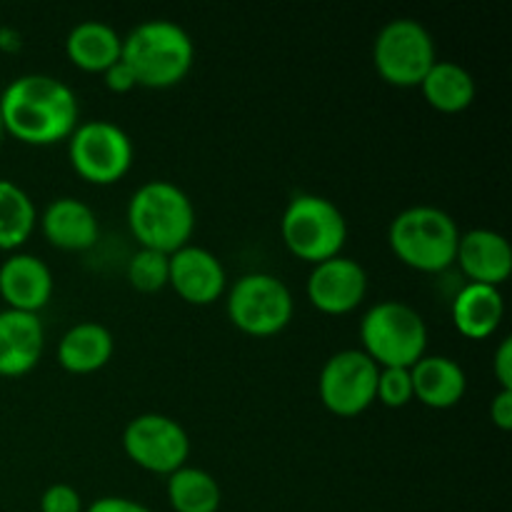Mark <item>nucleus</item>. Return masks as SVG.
Returning a JSON list of instances; mask_svg holds the SVG:
<instances>
[{"mask_svg":"<svg viewBox=\"0 0 512 512\" xmlns=\"http://www.w3.org/2000/svg\"><path fill=\"white\" fill-rule=\"evenodd\" d=\"M78 98L73 88L48 73H25L0 93L5 133L28 145H50L70 138L78 125Z\"/></svg>","mask_w":512,"mask_h":512,"instance_id":"1","label":"nucleus"},{"mask_svg":"<svg viewBox=\"0 0 512 512\" xmlns=\"http://www.w3.org/2000/svg\"><path fill=\"white\" fill-rule=\"evenodd\" d=\"M120 60L145 88H170L190 73L195 43L183 25L168 18L143 20L123 38Z\"/></svg>","mask_w":512,"mask_h":512,"instance_id":"2","label":"nucleus"},{"mask_svg":"<svg viewBox=\"0 0 512 512\" xmlns=\"http://www.w3.org/2000/svg\"><path fill=\"white\" fill-rule=\"evenodd\" d=\"M128 225L140 248L170 255L190 243L195 230L193 200L170 180H148L130 195Z\"/></svg>","mask_w":512,"mask_h":512,"instance_id":"3","label":"nucleus"},{"mask_svg":"<svg viewBox=\"0 0 512 512\" xmlns=\"http://www.w3.org/2000/svg\"><path fill=\"white\" fill-rule=\"evenodd\" d=\"M460 228L450 213L435 205H410L400 210L388 230L393 253L408 268L440 273L455 263Z\"/></svg>","mask_w":512,"mask_h":512,"instance_id":"4","label":"nucleus"},{"mask_svg":"<svg viewBox=\"0 0 512 512\" xmlns=\"http://www.w3.org/2000/svg\"><path fill=\"white\" fill-rule=\"evenodd\" d=\"M360 340L378 368H413L428 350V325L405 300H378L360 320Z\"/></svg>","mask_w":512,"mask_h":512,"instance_id":"5","label":"nucleus"},{"mask_svg":"<svg viewBox=\"0 0 512 512\" xmlns=\"http://www.w3.org/2000/svg\"><path fill=\"white\" fill-rule=\"evenodd\" d=\"M280 235L295 258L315 265L340 255L348 240V220L325 195L298 193L285 205Z\"/></svg>","mask_w":512,"mask_h":512,"instance_id":"6","label":"nucleus"},{"mask_svg":"<svg viewBox=\"0 0 512 512\" xmlns=\"http://www.w3.org/2000/svg\"><path fill=\"white\" fill-rule=\"evenodd\" d=\"M438 60L435 38L420 20L395 18L373 40V65L380 78L398 88H415Z\"/></svg>","mask_w":512,"mask_h":512,"instance_id":"7","label":"nucleus"},{"mask_svg":"<svg viewBox=\"0 0 512 512\" xmlns=\"http://www.w3.org/2000/svg\"><path fill=\"white\" fill-rule=\"evenodd\" d=\"M295 300L288 283L273 273H245L228 290V318L243 333L268 338L290 325Z\"/></svg>","mask_w":512,"mask_h":512,"instance_id":"8","label":"nucleus"},{"mask_svg":"<svg viewBox=\"0 0 512 512\" xmlns=\"http://www.w3.org/2000/svg\"><path fill=\"white\" fill-rule=\"evenodd\" d=\"M70 165L80 178L95 185H110L133 165V140L120 125L95 118L75 125L68 138Z\"/></svg>","mask_w":512,"mask_h":512,"instance_id":"9","label":"nucleus"},{"mask_svg":"<svg viewBox=\"0 0 512 512\" xmlns=\"http://www.w3.org/2000/svg\"><path fill=\"white\" fill-rule=\"evenodd\" d=\"M123 450L135 465L158 475H170L188 465V430L163 413L135 415L123 430Z\"/></svg>","mask_w":512,"mask_h":512,"instance_id":"10","label":"nucleus"},{"mask_svg":"<svg viewBox=\"0 0 512 512\" xmlns=\"http://www.w3.org/2000/svg\"><path fill=\"white\" fill-rule=\"evenodd\" d=\"M378 363L363 350H338L325 360L318 378V393L325 408L340 418H353L375 403Z\"/></svg>","mask_w":512,"mask_h":512,"instance_id":"11","label":"nucleus"},{"mask_svg":"<svg viewBox=\"0 0 512 512\" xmlns=\"http://www.w3.org/2000/svg\"><path fill=\"white\" fill-rule=\"evenodd\" d=\"M308 298L320 313L345 315L358 308L368 293V273L363 265L348 255L315 263L308 275Z\"/></svg>","mask_w":512,"mask_h":512,"instance_id":"12","label":"nucleus"},{"mask_svg":"<svg viewBox=\"0 0 512 512\" xmlns=\"http://www.w3.org/2000/svg\"><path fill=\"white\" fill-rule=\"evenodd\" d=\"M175 293L190 305H210L225 293L228 273L213 250L203 245H183L170 253V280Z\"/></svg>","mask_w":512,"mask_h":512,"instance_id":"13","label":"nucleus"},{"mask_svg":"<svg viewBox=\"0 0 512 512\" xmlns=\"http://www.w3.org/2000/svg\"><path fill=\"white\" fill-rule=\"evenodd\" d=\"M45 350V328L38 313L0 310V375L20 378L40 363Z\"/></svg>","mask_w":512,"mask_h":512,"instance_id":"14","label":"nucleus"},{"mask_svg":"<svg viewBox=\"0 0 512 512\" xmlns=\"http://www.w3.org/2000/svg\"><path fill=\"white\" fill-rule=\"evenodd\" d=\"M53 295V270L33 253H13L0 265V298L8 308L38 313Z\"/></svg>","mask_w":512,"mask_h":512,"instance_id":"15","label":"nucleus"},{"mask_svg":"<svg viewBox=\"0 0 512 512\" xmlns=\"http://www.w3.org/2000/svg\"><path fill=\"white\" fill-rule=\"evenodd\" d=\"M455 263H460L470 283L500 288L510 278L512 270V250L508 238L490 228H473L468 233H460Z\"/></svg>","mask_w":512,"mask_h":512,"instance_id":"16","label":"nucleus"},{"mask_svg":"<svg viewBox=\"0 0 512 512\" xmlns=\"http://www.w3.org/2000/svg\"><path fill=\"white\" fill-rule=\"evenodd\" d=\"M40 228H43L45 240L60 250H88L100 235L95 210L73 195H60L50 200L40 215Z\"/></svg>","mask_w":512,"mask_h":512,"instance_id":"17","label":"nucleus"},{"mask_svg":"<svg viewBox=\"0 0 512 512\" xmlns=\"http://www.w3.org/2000/svg\"><path fill=\"white\" fill-rule=\"evenodd\" d=\"M410 378H413V398L433 410L453 408L468 390V375L463 365L448 355L425 353L410 368Z\"/></svg>","mask_w":512,"mask_h":512,"instance_id":"18","label":"nucleus"},{"mask_svg":"<svg viewBox=\"0 0 512 512\" xmlns=\"http://www.w3.org/2000/svg\"><path fill=\"white\" fill-rule=\"evenodd\" d=\"M115 353V338L108 325L80 320L58 340V363L68 373L88 375L105 368Z\"/></svg>","mask_w":512,"mask_h":512,"instance_id":"19","label":"nucleus"},{"mask_svg":"<svg viewBox=\"0 0 512 512\" xmlns=\"http://www.w3.org/2000/svg\"><path fill=\"white\" fill-rule=\"evenodd\" d=\"M505 315V300L500 288L483 283H468L453 300V323L460 335L483 340L498 330Z\"/></svg>","mask_w":512,"mask_h":512,"instance_id":"20","label":"nucleus"},{"mask_svg":"<svg viewBox=\"0 0 512 512\" xmlns=\"http://www.w3.org/2000/svg\"><path fill=\"white\" fill-rule=\"evenodd\" d=\"M123 53V38L105 20H83L65 38V55L88 73H105Z\"/></svg>","mask_w":512,"mask_h":512,"instance_id":"21","label":"nucleus"},{"mask_svg":"<svg viewBox=\"0 0 512 512\" xmlns=\"http://www.w3.org/2000/svg\"><path fill=\"white\" fill-rule=\"evenodd\" d=\"M425 100L440 113H460L470 108L478 93L473 73L455 60H435L433 68L418 85Z\"/></svg>","mask_w":512,"mask_h":512,"instance_id":"22","label":"nucleus"},{"mask_svg":"<svg viewBox=\"0 0 512 512\" xmlns=\"http://www.w3.org/2000/svg\"><path fill=\"white\" fill-rule=\"evenodd\" d=\"M38 210L28 190L8 178H0V250H18L33 235Z\"/></svg>","mask_w":512,"mask_h":512,"instance_id":"23","label":"nucleus"},{"mask_svg":"<svg viewBox=\"0 0 512 512\" xmlns=\"http://www.w3.org/2000/svg\"><path fill=\"white\" fill-rule=\"evenodd\" d=\"M168 500L175 512H218L223 490L208 470L183 465L168 475Z\"/></svg>","mask_w":512,"mask_h":512,"instance_id":"24","label":"nucleus"},{"mask_svg":"<svg viewBox=\"0 0 512 512\" xmlns=\"http://www.w3.org/2000/svg\"><path fill=\"white\" fill-rule=\"evenodd\" d=\"M128 280L140 293H158L170 280V255L138 248L128 260Z\"/></svg>","mask_w":512,"mask_h":512,"instance_id":"25","label":"nucleus"},{"mask_svg":"<svg viewBox=\"0 0 512 512\" xmlns=\"http://www.w3.org/2000/svg\"><path fill=\"white\" fill-rule=\"evenodd\" d=\"M375 400H380L385 408H405L413 400L410 368H380Z\"/></svg>","mask_w":512,"mask_h":512,"instance_id":"26","label":"nucleus"},{"mask_svg":"<svg viewBox=\"0 0 512 512\" xmlns=\"http://www.w3.org/2000/svg\"><path fill=\"white\" fill-rule=\"evenodd\" d=\"M40 512H83V498L68 483H55L40 495Z\"/></svg>","mask_w":512,"mask_h":512,"instance_id":"27","label":"nucleus"},{"mask_svg":"<svg viewBox=\"0 0 512 512\" xmlns=\"http://www.w3.org/2000/svg\"><path fill=\"white\" fill-rule=\"evenodd\" d=\"M493 373L498 378L500 388L512 390V338L500 340L493 358Z\"/></svg>","mask_w":512,"mask_h":512,"instance_id":"28","label":"nucleus"},{"mask_svg":"<svg viewBox=\"0 0 512 512\" xmlns=\"http://www.w3.org/2000/svg\"><path fill=\"white\" fill-rule=\"evenodd\" d=\"M83 512H153V510L145 508V505L138 503V500L120 498V495H105V498L93 500V505Z\"/></svg>","mask_w":512,"mask_h":512,"instance_id":"29","label":"nucleus"},{"mask_svg":"<svg viewBox=\"0 0 512 512\" xmlns=\"http://www.w3.org/2000/svg\"><path fill=\"white\" fill-rule=\"evenodd\" d=\"M103 78H105V85H108L113 93H128V90H133L135 85H138L135 83L133 70H130L123 60H118L115 65H110V68L103 73Z\"/></svg>","mask_w":512,"mask_h":512,"instance_id":"30","label":"nucleus"},{"mask_svg":"<svg viewBox=\"0 0 512 512\" xmlns=\"http://www.w3.org/2000/svg\"><path fill=\"white\" fill-rule=\"evenodd\" d=\"M490 420H493L500 430L512 428V390L500 388L498 393H495L493 403H490Z\"/></svg>","mask_w":512,"mask_h":512,"instance_id":"31","label":"nucleus"},{"mask_svg":"<svg viewBox=\"0 0 512 512\" xmlns=\"http://www.w3.org/2000/svg\"><path fill=\"white\" fill-rule=\"evenodd\" d=\"M20 45H23V40H20L18 30L0 28V48H3V50H18Z\"/></svg>","mask_w":512,"mask_h":512,"instance_id":"32","label":"nucleus"},{"mask_svg":"<svg viewBox=\"0 0 512 512\" xmlns=\"http://www.w3.org/2000/svg\"><path fill=\"white\" fill-rule=\"evenodd\" d=\"M3 133H5V128H3V118H0V140H3Z\"/></svg>","mask_w":512,"mask_h":512,"instance_id":"33","label":"nucleus"}]
</instances>
